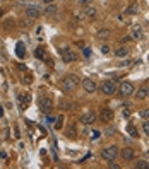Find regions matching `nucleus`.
I'll return each mask as SVG.
<instances>
[{"instance_id": "4468645a", "label": "nucleus", "mask_w": 149, "mask_h": 169, "mask_svg": "<svg viewBox=\"0 0 149 169\" xmlns=\"http://www.w3.org/2000/svg\"><path fill=\"white\" fill-rule=\"evenodd\" d=\"M15 53L19 58H26V48H24V43H17L15 46Z\"/></svg>"}, {"instance_id": "f257e3e1", "label": "nucleus", "mask_w": 149, "mask_h": 169, "mask_svg": "<svg viewBox=\"0 0 149 169\" xmlns=\"http://www.w3.org/2000/svg\"><path fill=\"white\" fill-rule=\"evenodd\" d=\"M120 154V150H118V147L117 145H110V147H105V149H101V157L105 159V161H115L117 156Z\"/></svg>"}, {"instance_id": "4be33fe9", "label": "nucleus", "mask_w": 149, "mask_h": 169, "mask_svg": "<svg viewBox=\"0 0 149 169\" xmlns=\"http://www.w3.org/2000/svg\"><path fill=\"white\" fill-rule=\"evenodd\" d=\"M125 14H127V15H136V14H137V5H136V4L129 5V7H127V10H125Z\"/></svg>"}, {"instance_id": "7c9ffc66", "label": "nucleus", "mask_w": 149, "mask_h": 169, "mask_svg": "<svg viewBox=\"0 0 149 169\" xmlns=\"http://www.w3.org/2000/svg\"><path fill=\"white\" fill-rule=\"evenodd\" d=\"M82 55H84L86 58H89V56H91V50H89V48H84V51H82Z\"/></svg>"}, {"instance_id": "412c9836", "label": "nucleus", "mask_w": 149, "mask_h": 169, "mask_svg": "<svg viewBox=\"0 0 149 169\" xmlns=\"http://www.w3.org/2000/svg\"><path fill=\"white\" fill-rule=\"evenodd\" d=\"M115 55L118 56V58H125L127 55H129V51H127V48H118L115 51Z\"/></svg>"}, {"instance_id": "f03ea898", "label": "nucleus", "mask_w": 149, "mask_h": 169, "mask_svg": "<svg viewBox=\"0 0 149 169\" xmlns=\"http://www.w3.org/2000/svg\"><path fill=\"white\" fill-rule=\"evenodd\" d=\"M79 77H75V75H67L63 80H62V86H63V89L67 91V92H70V91H74L77 86H79Z\"/></svg>"}, {"instance_id": "a878e982", "label": "nucleus", "mask_w": 149, "mask_h": 169, "mask_svg": "<svg viewBox=\"0 0 149 169\" xmlns=\"http://www.w3.org/2000/svg\"><path fill=\"white\" fill-rule=\"evenodd\" d=\"M101 137V132H98V130H94V132H91V140H98Z\"/></svg>"}, {"instance_id": "9d476101", "label": "nucleus", "mask_w": 149, "mask_h": 169, "mask_svg": "<svg viewBox=\"0 0 149 169\" xmlns=\"http://www.w3.org/2000/svg\"><path fill=\"white\" fill-rule=\"evenodd\" d=\"M19 101H21V109H24V106H27V104L31 102V94H29V92H21Z\"/></svg>"}, {"instance_id": "ea45409f", "label": "nucleus", "mask_w": 149, "mask_h": 169, "mask_svg": "<svg viewBox=\"0 0 149 169\" xmlns=\"http://www.w3.org/2000/svg\"><path fill=\"white\" fill-rule=\"evenodd\" d=\"M0 17H2V10H0Z\"/></svg>"}, {"instance_id": "cd10ccee", "label": "nucleus", "mask_w": 149, "mask_h": 169, "mask_svg": "<svg viewBox=\"0 0 149 169\" xmlns=\"http://www.w3.org/2000/svg\"><path fill=\"white\" fill-rule=\"evenodd\" d=\"M108 168L110 169H120V164L113 162V159H111V161H108Z\"/></svg>"}, {"instance_id": "9b49d317", "label": "nucleus", "mask_w": 149, "mask_h": 169, "mask_svg": "<svg viewBox=\"0 0 149 169\" xmlns=\"http://www.w3.org/2000/svg\"><path fill=\"white\" fill-rule=\"evenodd\" d=\"M122 157L125 161H134L136 152H134V149H130V147H125V149H122Z\"/></svg>"}, {"instance_id": "6e6552de", "label": "nucleus", "mask_w": 149, "mask_h": 169, "mask_svg": "<svg viewBox=\"0 0 149 169\" xmlns=\"http://www.w3.org/2000/svg\"><path fill=\"white\" fill-rule=\"evenodd\" d=\"M82 87H84L86 92H94L96 91V82L91 80V79H84V80H82Z\"/></svg>"}, {"instance_id": "aec40b11", "label": "nucleus", "mask_w": 149, "mask_h": 169, "mask_svg": "<svg viewBox=\"0 0 149 169\" xmlns=\"http://www.w3.org/2000/svg\"><path fill=\"white\" fill-rule=\"evenodd\" d=\"M86 17H89V19H93V17H96V9L94 7H91V5H88V9H86Z\"/></svg>"}, {"instance_id": "1a4fd4ad", "label": "nucleus", "mask_w": 149, "mask_h": 169, "mask_svg": "<svg viewBox=\"0 0 149 169\" xmlns=\"http://www.w3.org/2000/svg\"><path fill=\"white\" fill-rule=\"evenodd\" d=\"M111 120H113V111L110 108H103L101 109V121L108 123V121H111Z\"/></svg>"}, {"instance_id": "bb28decb", "label": "nucleus", "mask_w": 149, "mask_h": 169, "mask_svg": "<svg viewBox=\"0 0 149 169\" xmlns=\"http://www.w3.org/2000/svg\"><path fill=\"white\" fill-rule=\"evenodd\" d=\"M139 115L142 116L144 120H148V118H149V108H144V109H141V113H139Z\"/></svg>"}, {"instance_id": "5701e85b", "label": "nucleus", "mask_w": 149, "mask_h": 169, "mask_svg": "<svg viewBox=\"0 0 149 169\" xmlns=\"http://www.w3.org/2000/svg\"><path fill=\"white\" fill-rule=\"evenodd\" d=\"M45 12L48 14V15H55L57 14V5H53V4H48V7H46V10Z\"/></svg>"}, {"instance_id": "2eb2a0df", "label": "nucleus", "mask_w": 149, "mask_h": 169, "mask_svg": "<svg viewBox=\"0 0 149 169\" xmlns=\"http://www.w3.org/2000/svg\"><path fill=\"white\" fill-rule=\"evenodd\" d=\"M127 133H129L132 138H139V132H137V128L134 127V125H132V123H130L129 127H127Z\"/></svg>"}, {"instance_id": "7ed1b4c3", "label": "nucleus", "mask_w": 149, "mask_h": 169, "mask_svg": "<svg viewBox=\"0 0 149 169\" xmlns=\"http://www.w3.org/2000/svg\"><path fill=\"white\" fill-rule=\"evenodd\" d=\"M38 106H40V111H41V113L50 115V113H52V109H53V101H52L50 97H40Z\"/></svg>"}, {"instance_id": "ddd939ff", "label": "nucleus", "mask_w": 149, "mask_h": 169, "mask_svg": "<svg viewBox=\"0 0 149 169\" xmlns=\"http://www.w3.org/2000/svg\"><path fill=\"white\" fill-rule=\"evenodd\" d=\"M132 38L134 40H142V29H141V26H134L132 27Z\"/></svg>"}, {"instance_id": "a19ab883", "label": "nucleus", "mask_w": 149, "mask_h": 169, "mask_svg": "<svg viewBox=\"0 0 149 169\" xmlns=\"http://www.w3.org/2000/svg\"><path fill=\"white\" fill-rule=\"evenodd\" d=\"M0 43H2V41H0Z\"/></svg>"}, {"instance_id": "e433bc0d", "label": "nucleus", "mask_w": 149, "mask_h": 169, "mask_svg": "<svg viewBox=\"0 0 149 169\" xmlns=\"http://www.w3.org/2000/svg\"><path fill=\"white\" fill-rule=\"evenodd\" d=\"M45 4H53V0H43Z\"/></svg>"}, {"instance_id": "6ab92c4d", "label": "nucleus", "mask_w": 149, "mask_h": 169, "mask_svg": "<svg viewBox=\"0 0 149 169\" xmlns=\"http://www.w3.org/2000/svg\"><path fill=\"white\" fill-rule=\"evenodd\" d=\"M34 56H36L38 60H46V55H45V50H43V48H36Z\"/></svg>"}, {"instance_id": "b1692460", "label": "nucleus", "mask_w": 149, "mask_h": 169, "mask_svg": "<svg viewBox=\"0 0 149 169\" xmlns=\"http://www.w3.org/2000/svg\"><path fill=\"white\" fill-rule=\"evenodd\" d=\"M136 168L137 169H149V162H148V161H137Z\"/></svg>"}, {"instance_id": "c9c22d12", "label": "nucleus", "mask_w": 149, "mask_h": 169, "mask_svg": "<svg viewBox=\"0 0 149 169\" xmlns=\"http://www.w3.org/2000/svg\"><path fill=\"white\" fill-rule=\"evenodd\" d=\"M81 5H89V0H77Z\"/></svg>"}, {"instance_id": "4c0bfd02", "label": "nucleus", "mask_w": 149, "mask_h": 169, "mask_svg": "<svg viewBox=\"0 0 149 169\" xmlns=\"http://www.w3.org/2000/svg\"><path fill=\"white\" fill-rule=\"evenodd\" d=\"M146 156H148V159H149V150H148V152H146Z\"/></svg>"}, {"instance_id": "393cba45", "label": "nucleus", "mask_w": 149, "mask_h": 169, "mask_svg": "<svg viewBox=\"0 0 149 169\" xmlns=\"http://www.w3.org/2000/svg\"><path fill=\"white\" fill-rule=\"evenodd\" d=\"M105 133H106L108 137H113V135L117 133V128H113V127H108V128L105 130Z\"/></svg>"}, {"instance_id": "f3484780", "label": "nucleus", "mask_w": 149, "mask_h": 169, "mask_svg": "<svg viewBox=\"0 0 149 169\" xmlns=\"http://www.w3.org/2000/svg\"><path fill=\"white\" fill-rule=\"evenodd\" d=\"M148 94H149V89L148 87H141L139 91H137V99H146L148 97Z\"/></svg>"}, {"instance_id": "f8f14e48", "label": "nucleus", "mask_w": 149, "mask_h": 169, "mask_svg": "<svg viewBox=\"0 0 149 169\" xmlns=\"http://www.w3.org/2000/svg\"><path fill=\"white\" fill-rule=\"evenodd\" d=\"M40 9L38 7H27L26 9V15L27 17H31V19H38L40 17Z\"/></svg>"}, {"instance_id": "c85d7f7f", "label": "nucleus", "mask_w": 149, "mask_h": 169, "mask_svg": "<svg viewBox=\"0 0 149 169\" xmlns=\"http://www.w3.org/2000/svg\"><path fill=\"white\" fill-rule=\"evenodd\" d=\"M142 128H144V133H146V135H149V118H148V121L142 123Z\"/></svg>"}, {"instance_id": "dca6fc26", "label": "nucleus", "mask_w": 149, "mask_h": 169, "mask_svg": "<svg viewBox=\"0 0 149 169\" xmlns=\"http://www.w3.org/2000/svg\"><path fill=\"white\" fill-rule=\"evenodd\" d=\"M96 38H98V40H108L110 38V31L108 29H100V31L96 33Z\"/></svg>"}, {"instance_id": "72a5a7b5", "label": "nucleus", "mask_w": 149, "mask_h": 169, "mask_svg": "<svg viewBox=\"0 0 149 169\" xmlns=\"http://www.w3.org/2000/svg\"><path fill=\"white\" fill-rule=\"evenodd\" d=\"M122 115H123V118H129V116H130V109H123Z\"/></svg>"}, {"instance_id": "f704fd0d", "label": "nucleus", "mask_w": 149, "mask_h": 169, "mask_svg": "<svg viewBox=\"0 0 149 169\" xmlns=\"http://www.w3.org/2000/svg\"><path fill=\"white\" fill-rule=\"evenodd\" d=\"M24 82H26V84H31V82H33L31 80V75H27V77L24 75Z\"/></svg>"}, {"instance_id": "c756f323", "label": "nucleus", "mask_w": 149, "mask_h": 169, "mask_svg": "<svg viewBox=\"0 0 149 169\" xmlns=\"http://www.w3.org/2000/svg\"><path fill=\"white\" fill-rule=\"evenodd\" d=\"M60 106H62V109H70V108H72V104H70V102H65V101H62L60 102Z\"/></svg>"}, {"instance_id": "a211bd4d", "label": "nucleus", "mask_w": 149, "mask_h": 169, "mask_svg": "<svg viewBox=\"0 0 149 169\" xmlns=\"http://www.w3.org/2000/svg\"><path fill=\"white\" fill-rule=\"evenodd\" d=\"M65 135H67L69 138H75L77 132H75V127H74V125H69V127H67V130H65Z\"/></svg>"}, {"instance_id": "473e14b6", "label": "nucleus", "mask_w": 149, "mask_h": 169, "mask_svg": "<svg viewBox=\"0 0 149 169\" xmlns=\"http://www.w3.org/2000/svg\"><path fill=\"white\" fill-rule=\"evenodd\" d=\"M55 128H57V130L62 128V116H58V121H57V125H55Z\"/></svg>"}, {"instance_id": "2f4dec72", "label": "nucleus", "mask_w": 149, "mask_h": 169, "mask_svg": "<svg viewBox=\"0 0 149 169\" xmlns=\"http://www.w3.org/2000/svg\"><path fill=\"white\" fill-rule=\"evenodd\" d=\"M101 51H103L105 55H108V53H110V46H106V45H103V46H101Z\"/></svg>"}, {"instance_id": "20e7f679", "label": "nucleus", "mask_w": 149, "mask_h": 169, "mask_svg": "<svg viewBox=\"0 0 149 169\" xmlns=\"http://www.w3.org/2000/svg\"><path fill=\"white\" fill-rule=\"evenodd\" d=\"M134 91H136V87H134L132 82H122L120 87H118V94L122 97H129V96L134 94Z\"/></svg>"}, {"instance_id": "39448f33", "label": "nucleus", "mask_w": 149, "mask_h": 169, "mask_svg": "<svg viewBox=\"0 0 149 169\" xmlns=\"http://www.w3.org/2000/svg\"><path fill=\"white\" fill-rule=\"evenodd\" d=\"M115 91H117V86H115V82H113V80H105L101 84V92L105 96L115 94Z\"/></svg>"}, {"instance_id": "58836bf2", "label": "nucleus", "mask_w": 149, "mask_h": 169, "mask_svg": "<svg viewBox=\"0 0 149 169\" xmlns=\"http://www.w3.org/2000/svg\"><path fill=\"white\" fill-rule=\"evenodd\" d=\"M21 2H29V0H21Z\"/></svg>"}, {"instance_id": "423d86ee", "label": "nucleus", "mask_w": 149, "mask_h": 169, "mask_svg": "<svg viewBox=\"0 0 149 169\" xmlns=\"http://www.w3.org/2000/svg\"><path fill=\"white\" fill-rule=\"evenodd\" d=\"M96 121V113L94 111H88L81 116V123L82 125H91V123Z\"/></svg>"}, {"instance_id": "0eeeda50", "label": "nucleus", "mask_w": 149, "mask_h": 169, "mask_svg": "<svg viewBox=\"0 0 149 169\" xmlns=\"http://www.w3.org/2000/svg\"><path fill=\"white\" fill-rule=\"evenodd\" d=\"M62 60L65 61V63H72V61L77 60V55L74 51H70V50H63L62 51Z\"/></svg>"}]
</instances>
